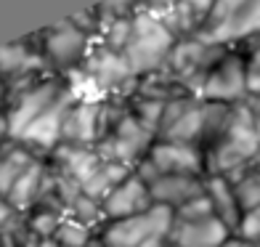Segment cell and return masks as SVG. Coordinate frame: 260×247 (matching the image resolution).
<instances>
[{
	"label": "cell",
	"mask_w": 260,
	"mask_h": 247,
	"mask_svg": "<svg viewBox=\"0 0 260 247\" xmlns=\"http://www.w3.org/2000/svg\"><path fill=\"white\" fill-rule=\"evenodd\" d=\"M234 107L226 104H212L199 96H181L165 104L162 120H159V141H173V144L194 146L205 155L212 146L223 128L229 125Z\"/></svg>",
	"instance_id": "cell-1"
},
{
	"label": "cell",
	"mask_w": 260,
	"mask_h": 247,
	"mask_svg": "<svg viewBox=\"0 0 260 247\" xmlns=\"http://www.w3.org/2000/svg\"><path fill=\"white\" fill-rule=\"evenodd\" d=\"M260 157L255 133V107L250 101L234 104L229 125L205 151V175H234L252 168Z\"/></svg>",
	"instance_id": "cell-2"
},
{
	"label": "cell",
	"mask_w": 260,
	"mask_h": 247,
	"mask_svg": "<svg viewBox=\"0 0 260 247\" xmlns=\"http://www.w3.org/2000/svg\"><path fill=\"white\" fill-rule=\"evenodd\" d=\"M175 35L168 29V24L149 14V11H138V14L130 19V32L125 40L122 56L125 61L130 64L136 77H144L154 69H162L168 56L175 45Z\"/></svg>",
	"instance_id": "cell-3"
},
{
	"label": "cell",
	"mask_w": 260,
	"mask_h": 247,
	"mask_svg": "<svg viewBox=\"0 0 260 247\" xmlns=\"http://www.w3.org/2000/svg\"><path fill=\"white\" fill-rule=\"evenodd\" d=\"M260 35V0H215L207 21L194 38L229 48Z\"/></svg>",
	"instance_id": "cell-4"
},
{
	"label": "cell",
	"mask_w": 260,
	"mask_h": 247,
	"mask_svg": "<svg viewBox=\"0 0 260 247\" xmlns=\"http://www.w3.org/2000/svg\"><path fill=\"white\" fill-rule=\"evenodd\" d=\"M51 75H56V72L48 67V61L40 53L38 35L0 45V80L6 85V101L14 93H21L24 88H29Z\"/></svg>",
	"instance_id": "cell-5"
},
{
	"label": "cell",
	"mask_w": 260,
	"mask_h": 247,
	"mask_svg": "<svg viewBox=\"0 0 260 247\" xmlns=\"http://www.w3.org/2000/svg\"><path fill=\"white\" fill-rule=\"evenodd\" d=\"M67 93H69V88H67V80L61 75H51V77L24 88L21 93H14L3 107V114L8 120V138L16 141L29 122H35L40 114H45Z\"/></svg>",
	"instance_id": "cell-6"
},
{
	"label": "cell",
	"mask_w": 260,
	"mask_h": 247,
	"mask_svg": "<svg viewBox=\"0 0 260 247\" xmlns=\"http://www.w3.org/2000/svg\"><path fill=\"white\" fill-rule=\"evenodd\" d=\"M226 51L229 48H223V45H212V43H205L199 38H181V40H175L168 61H165V69L191 96H197L205 77L210 75V69L220 61Z\"/></svg>",
	"instance_id": "cell-7"
},
{
	"label": "cell",
	"mask_w": 260,
	"mask_h": 247,
	"mask_svg": "<svg viewBox=\"0 0 260 247\" xmlns=\"http://www.w3.org/2000/svg\"><path fill=\"white\" fill-rule=\"evenodd\" d=\"M154 141H157V136L151 133L149 128L141 125L127 109L120 117V122H117L93 149H96V155H99L101 162L122 165V168L133 170L136 165L146 157V151L151 149Z\"/></svg>",
	"instance_id": "cell-8"
},
{
	"label": "cell",
	"mask_w": 260,
	"mask_h": 247,
	"mask_svg": "<svg viewBox=\"0 0 260 247\" xmlns=\"http://www.w3.org/2000/svg\"><path fill=\"white\" fill-rule=\"evenodd\" d=\"M38 45L43 58L56 75H67L72 69H80L85 56L93 45V38H88L82 29H77L69 19H61L56 24L38 32Z\"/></svg>",
	"instance_id": "cell-9"
},
{
	"label": "cell",
	"mask_w": 260,
	"mask_h": 247,
	"mask_svg": "<svg viewBox=\"0 0 260 247\" xmlns=\"http://www.w3.org/2000/svg\"><path fill=\"white\" fill-rule=\"evenodd\" d=\"M133 173L146 186L159 175H205V155L194 146L157 138L146 157L133 168Z\"/></svg>",
	"instance_id": "cell-10"
},
{
	"label": "cell",
	"mask_w": 260,
	"mask_h": 247,
	"mask_svg": "<svg viewBox=\"0 0 260 247\" xmlns=\"http://www.w3.org/2000/svg\"><path fill=\"white\" fill-rule=\"evenodd\" d=\"M173 226V210L165 205H151L146 213L122 218V221H106L99 229V239L104 247H138L151 237L168 239Z\"/></svg>",
	"instance_id": "cell-11"
},
{
	"label": "cell",
	"mask_w": 260,
	"mask_h": 247,
	"mask_svg": "<svg viewBox=\"0 0 260 247\" xmlns=\"http://www.w3.org/2000/svg\"><path fill=\"white\" fill-rule=\"evenodd\" d=\"M199 99L212 101V104H234L247 101V64H244V53L239 51H226L223 58L210 69V75L205 77L202 88L197 93Z\"/></svg>",
	"instance_id": "cell-12"
},
{
	"label": "cell",
	"mask_w": 260,
	"mask_h": 247,
	"mask_svg": "<svg viewBox=\"0 0 260 247\" xmlns=\"http://www.w3.org/2000/svg\"><path fill=\"white\" fill-rule=\"evenodd\" d=\"M72 101H75L72 93H67L58 104H53L48 112L40 114L38 120L29 122L24 131H21V136L16 138V144L29 149L35 157L45 160L58 144H61V122H64V114H67V109H69V104H72Z\"/></svg>",
	"instance_id": "cell-13"
},
{
	"label": "cell",
	"mask_w": 260,
	"mask_h": 247,
	"mask_svg": "<svg viewBox=\"0 0 260 247\" xmlns=\"http://www.w3.org/2000/svg\"><path fill=\"white\" fill-rule=\"evenodd\" d=\"M151 205L154 202H151L149 186L136 173H130L101 199V213H104V221H122V218L146 213Z\"/></svg>",
	"instance_id": "cell-14"
},
{
	"label": "cell",
	"mask_w": 260,
	"mask_h": 247,
	"mask_svg": "<svg viewBox=\"0 0 260 247\" xmlns=\"http://www.w3.org/2000/svg\"><path fill=\"white\" fill-rule=\"evenodd\" d=\"M234 234L223 226V223L210 215L199 221H175L168 234V244L175 247H223Z\"/></svg>",
	"instance_id": "cell-15"
},
{
	"label": "cell",
	"mask_w": 260,
	"mask_h": 247,
	"mask_svg": "<svg viewBox=\"0 0 260 247\" xmlns=\"http://www.w3.org/2000/svg\"><path fill=\"white\" fill-rule=\"evenodd\" d=\"M99 104L101 101H72L61 122V144L69 146H96L99 128Z\"/></svg>",
	"instance_id": "cell-16"
},
{
	"label": "cell",
	"mask_w": 260,
	"mask_h": 247,
	"mask_svg": "<svg viewBox=\"0 0 260 247\" xmlns=\"http://www.w3.org/2000/svg\"><path fill=\"white\" fill-rule=\"evenodd\" d=\"M149 194L154 205H165L175 213L186 202L205 194V175H159L149 183Z\"/></svg>",
	"instance_id": "cell-17"
},
{
	"label": "cell",
	"mask_w": 260,
	"mask_h": 247,
	"mask_svg": "<svg viewBox=\"0 0 260 247\" xmlns=\"http://www.w3.org/2000/svg\"><path fill=\"white\" fill-rule=\"evenodd\" d=\"M45 160H48L61 175H67L69 181H75L80 189L85 186V181L96 173V168L101 165L96 149H90V146H69V144H58Z\"/></svg>",
	"instance_id": "cell-18"
},
{
	"label": "cell",
	"mask_w": 260,
	"mask_h": 247,
	"mask_svg": "<svg viewBox=\"0 0 260 247\" xmlns=\"http://www.w3.org/2000/svg\"><path fill=\"white\" fill-rule=\"evenodd\" d=\"M212 3H215V0H178V3L159 19L168 24V29L178 40L181 38H194L207 21L210 11H212Z\"/></svg>",
	"instance_id": "cell-19"
},
{
	"label": "cell",
	"mask_w": 260,
	"mask_h": 247,
	"mask_svg": "<svg viewBox=\"0 0 260 247\" xmlns=\"http://www.w3.org/2000/svg\"><path fill=\"white\" fill-rule=\"evenodd\" d=\"M205 197L212 205V215H215L231 234H236L242 223V210L234 197L231 181L226 175H205Z\"/></svg>",
	"instance_id": "cell-20"
},
{
	"label": "cell",
	"mask_w": 260,
	"mask_h": 247,
	"mask_svg": "<svg viewBox=\"0 0 260 247\" xmlns=\"http://www.w3.org/2000/svg\"><path fill=\"white\" fill-rule=\"evenodd\" d=\"M43 173H45V160H35L29 168L11 183L6 199H8V205L14 207L19 215H27L29 210H35V205H38Z\"/></svg>",
	"instance_id": "cell-21"
},
{
	"label": "cell",
	"mask_w": 260,
	"mask_h": 247,
	"mask_svg": "<svg viewBox=\"0 0 260 247\" xmlns=\"http://www.w3.org/2000/svg\"><path fill=\"white\" fill-rule=\"evenodd\" d=\"M35 160H43V157H35L29 149H24L21 144H16V141H8V144L0 146V197L8 194L11 183H14Z\"/></svg>",
	"instance_id": "cell-22"
},
{
	"label": "cell",
	"mask_w": 260,
	"mask_h": 247,
	"mask_svg": "<svg viewBox=\"0 0 260 247\" xmlns=\"http://www.w3.org/2000/svg\"><path fill=\"white\" fill-rule=\"evenodd\" d=\"M133 170H127V168H122V165H112V162H101L99 168H96V173L90 175V178L85 181V186H82V194L85 197H90L93 202H99L101 205V199L109 194L117 183H120L125 175H130Z\"/></svg>",
	"instance_id": "cell-23"
},
{
	"label": "cell",
	"mask_w": 260,
	"mask_h": 247,
	"mask_svg": "<svg viewBox=\"0 0 260 247\" xmlns=\"http://www.w3.org/2000/svg\"><path fill=\"white\" fill-rule=\"evenodd\" d=\"M229 181H231V189H234L236 202H239L242 215L260 207V173L255 170V165L229 175Z\"/></svg>",
	"instance_id": "cell-24"
},
{
	"label": "cell",
	"mask_w": 260,
	"mask_h": 247,
	"mask_svg": "<svg viewBox=\"0 0 260 247\" xmlns=\"http://www.w3.org/2000/svg\"><path fill=\"white\" fill-rule=\"evenodd\" d=\"M93 237H96V234H93L90 229H85V226H80V223L64 218L61 226H58L56 234H53V242L58 247H85Z\"/></svg>",
	"instance_id": "cell-25"
},
{
	"label": "cell",
	"mask_w": 260,
	"mask_h": 247,
	"mask_svg": "<svg viewBox=\"0 0 260 247\" xmlns=\"http://www.w3.org/2000/svg\"><path fill=\"white\" fill-rule=\"evenodd\" d=\"M141 8V0H104L99 3V14L101 21H109V19H133Z\"/></svg>",
	"instance_id": "cell-26"
},
{
	"label": "cell",
	"mask_w": 260,
	"mask_h": 247,
	"mask_svg": "<svg viewBox=\"0 0 260 247\" xmlns=\"http://www.w3.org/2000/svg\"><path fill=\"white\" fill-rule=\"evenodd\" d=\"M210 215H212V205H210V199L205 194L191 199V202H186L183 207H178L173 213L175 221H199V218H210Z\"/></svg>",
	"instance_id": "cell-27"
},
{
	"label": "cell",
	"mask_w": 260,
	"mask_h": 247,
	"mask_svg": "<svg viewBox=\"0 0 260 247\" xmlns=\"http://www.w3.org/2000/svg\"><path fill=\"white\" fill-rule=\"evenodd\" d=\"M234 237H239L244 242H252V244H260V207L242 215V223H239V229H236Z\"/></svg>",
	"instance_id": "cell-28"
},
{
	"label": "cell",
	"mask_w": 260,
	"mask_h": 247,
	"mask_svg": "<svg viewBox=\"0 0 260 247\" xmlns=\"http://www.w3.org/2000/svg\"><path fill=\"white\" fill-rule=\"evenodd\" d=\"M175 3H178V0H141V8L149 11V14H154V16H165Z\"/></svg>",
	"instance_id": "cell-29"
},
{
	"label": "cell",
	"mask_w": 260,
	"mask_h": 247,
	"mask_svg": "<svg viewBox=\"0 0 260 247\" xmlns=\"http://www.w3.org/2000/svg\"><path fill=\"white\" fill-rule=\"evenodd\" d=\"M16 218H19V213L8 205V199H6V197H0V231H6Z\"/></svg>",
	"instance_id": "cell-30"
},
{
	"label": "cell",
	"mask_w": 260,
	"mask_h": 247,
	"mask_svg": "<svg viewBox=\"0 0 260 247\" xmlns=\"http://www.w3.org/2000/svg\"><path fill=\"white\" fill-rule=\"evenodd\" d=\"M8 120H6V114H3V109H0V146L3 144H8Z\"/></svg>",
	"instance_id": "cell-31"
},
{
	"label": "cell",
	"mask_w": 260,
	"mask_h": 247,
	"mask_svg": "<svg viewBox=\"0 0 260 247\" xmlns=\"http://www.w3.org/2000/svg\"><path fill=\"white\" fill-rule=\"evenodd\" d=\"M223 247H260V244H252V242H244V239H239V237H231Z\"/></svg>",
	"instance_id": "cell-32"
},
{
	"label": "cell",
	"mask_w": 260,
	"mask_h": 247,
	"mask_svg": "<svg viewBox=\"0 0 260 247\" xmlns=\"http://www.w3.org/2000/svg\"><path fill=\"white\" fill-rule=\"evenodd\" d=\"M165 242H168V239H162V237H151V239H146V242H141L138 247H165Z\"/></svg>",
	"instance_id": "cell-33"
},
{
	"label": "cell",
	"mask_w": 260,
	"mask_h": 247,
	"mask_svg": "<svg viewBox=\"0 0 260 247\" xmlns=\"http://www.w3.org/2000/svg\"><path fill=\"white\" fill-rule=\"evenodd\" d=\"M255 133H257V146H260V109L255 107Z\"/></svg>",
	"instance_id": "cell-34"
},
{
	"label": "cell",
	"mask_w": 260,
	"mask_h": 247,
	"mask_svg": "<svg viewBox=\"0 0 260 247\" xmlns=\"http://www.w3.org/2000/svg\"><path fill=\"white\" fill-rule=\"evenodd\" d=\"M35 247H58L53 239H38V242H35Z\"/></svg>",
	"instance_id": "cell-35"
},
{
	"label": "cell",
	"mask_w": 260,
	"mask_h": 247,
	"mask_svg": "<svg viewBox=\"0 0 260 247\" xmlns=\"http://www.w3.org/2000/svg\"><path fill=\"white\" fill-rule=\"evenodd\" d=\"M6 107V85H3V80H0V109Z\"/></svg>",
	"instance_id": "cell-36"
},
{
	"label": "cell",
	"mask_w": 260,
	"mask_h": 247,
	"mask_svg": "<svg viewBox=\"0 0 260 247\" xmlns=\"http://www.w3.org/2000/svg\"><path fill=\"white\" fill-rule=\"evenodd\" d=\"M255 170L260 173V157H257V162H255Z\"/></svg>",
	"instance_id": "cell-37"
},
{
	"label": "cell",
	"mask_w": 260,
	"mask_h": 247,
	"mask_svg": "<svg viewBox=\"0 0 260 247\" xmlns=\"http://www.w3.org/2000/svg\"><path fill=\"white\" fill-rule=\"evenodd\" d=\"M165 247H175V244H168V242H165Z\"/></svg>",
	"instance_id": "cell-38"
}]
</instances>
